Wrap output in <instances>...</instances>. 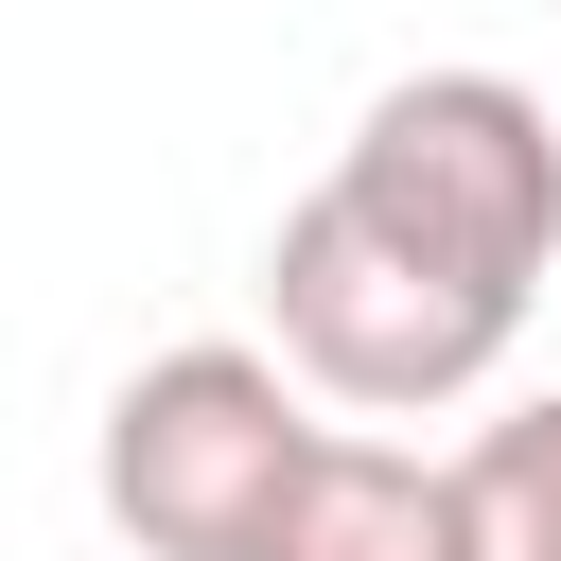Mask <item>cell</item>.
I'll use <instances>...</instances> for the list:
<instances>
[{"label":"cell","instance_id":"obj_3","mask_svg":"<svg viewBox=\"0 0 561 561\" xmlns=\"http://www.w3.org/2000/svg\"><path fill=\"white\" fill-rule=\"evenodd\" d=\"M316 438H333V421H316V386H298L280 351L193 333V351H158V368L105 386V456H88V473H105V526H123L140 561H245Z\"/></svg>","mask_w":561,"mask_h":561},{"label":"cell","instance_id":"obj_1","mask_svg":"<svg viewBox=\"0 0 561 561\" xmlns=\"http://www.w3.org/2000/svg\"><path fill=\"white\" fill-rule=\"evenodd\" d=\"M333 193H351L386 245H421L438 280L526 298V280L561 263V105L508 88V70H403V88H368V123L333 140Z\"/></svg>","mask_w":561,"mask_h":561},{"label":"cell","instance_id":"obj_4","mask_svg":"<svg viewBox=\"0 0 561 561\" xmlns=\"http://www.w3.org/2000/svg\"><path fill=\"white\" fill-rule=\"evenodd\" d=\"M245 561H491V526H473V473L456 456H403V438H316L298 456V491L263 508V543Z\"/></svg>","mask_w":561,"mask_h":561},{"label":"cell","instance_id":"obj_2","mask_svg":"<svg viewBox=\"0 0 561 561\" xmlns=\"http://www.w3.org/2000/svg\"><path fill=\"white\" fill-rule=\"evenodd\" d=\"M263 333H280V368H298L316 403H351V421H438V403H473V386L508 368L526 298L438 280L421 245H386V228L316 175V193L280 210V245H263Z\"/></svg>","mask_w":561,"mask_h":561},{"label":"cell","instance_id":"obj_5","mask_svg":"<svg viewBox=\"0 0 561 561\" xmlns=\"http://www.w3.org/2000/svg\"><path fill=\"white\" fill-rule=\"evenodd\" d=\"M473 526H491V561H561V403H508V421H473Z\"/></svg>","mask_w":561,"mask_h":561}]
</instances>
